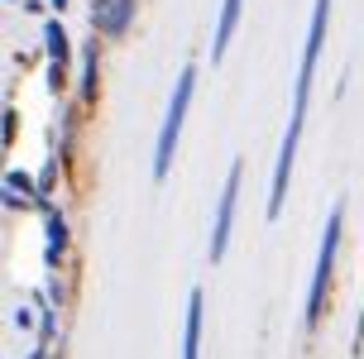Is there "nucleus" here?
Segmentation results:
<instances>
[{
    "label": "nucleus",
    "instance_id": "9d476101",
    "mask_svg": "<svg viewBox=\"0 0 364 359\" xmlns=\"http://www.w3.org/2000/svg\"><path fill=\"white\" fill-rule=\"evenodd\" d=\"M5 187H10V206H19V197L24 201H38V206H48V201L38 197V187H34V178H29V173H15V168H10V173H5Z\"/></svg>",
    "mask_w": 364,
    "mask_h": 359
},
{
    "label": "nucleus",
    "instance_id": "f03ea898",
    "mask_svg": "<svg viewBox=\"0 0 364 359\" xmlns=\"http://www.w3.org/2000/svg\"><path fill=\"white\" fill-rule=\"evenodd\" d=\"M341 230H346V201H336V206H331L326 230H321V250H316V269H311V287H307V311H302L307 331H316L321 316H326L331 273H336V254H341Z\"/></svg>",
    "mask_w": 364,
    "mask_h": 359
},
{
    "label": "nucleus",
    "instance_id": "9b49d317",
    "mask_svg": "<svg viewBox=\"0 0 364 359\" xmlns=\"http://www.w3.org/2000/svg\"><path fill=\"white\" fill-rule=\"evenodd\" d=\"M63 250H68V220L58 211H48V264H58Z\"/></svg>",
    "mask_w": 364,
    "mask_h": 359
},
{
    "label": "nucleus",
    "instance_id": "6e6552de",
    "mask_svg": "<svg viewBox=\"0 0 364 359\" xmlns=\"http://www.w3.org/2000/svg\"><path fill=\"white\" fill-rule=\"evenodd\" d=\"M96 77H101V48L91 43L82 53V77H77V106L82 110H91V101H96Z\"/></svg>",
    "mask_w": 364,
    "mask_h": 359
},
{
    "label": "nucleus",
    "instance_id": "f8f14e48",
    "mask_svg": "<svg viewBox=\"0 0 364 359\" xmlns=\"http://www.w3.org/2000/svg\"><path fill=\"white\" fill-rule=\"evenodd\" d=\"M68 82V63H48V91H63Z\"/></svg>",
    "mask_w": 364,
    "mask_h": 359
},
{
    "label": "nucleus",
    "instance_id": "7ed1b4c3",
    "mask_svg": "<svg viewBox=\"0 0 364 359\" xmlns=\"http://www.w3.org/2000/svg\"><path fill=\"white\" fill-rule=\"evenodd\" d=\"M192 96H197V63H187L178 72V87L168 96L164 110V129H159V144H154V182H164L173 173V154H178L182 125H187V110H192Z\"/></svg>",
    "mask_w": 364,
    "mask_h": 359
},
{
    "label": "nucleus",
    "instance_id": "ddd939ff",
    "mask_svg": "<svg viewBox=\"0 0 364 359\" xmlns=\"http://www.w3.org/2000/svg\"><path fill=\"white\" fill-rule=\"evenodd\" d=\"M48 5H53V10H68V0H48Z\"/></svg>",
    "mask_w": 364,
    "mask_h": 359
},
{
    "label": "nucleus",
    "instance_id": "1a4fd4ad",
    "mask_svg": "<svg viewBox=\"0 0 364 359\" xmlns=\"http://www.w3.org/2000/svg\"><path fill=\"white\" fill-rule=\"evenodd\" d=\"M43 53H48V63H68V58H73V43H68L63 19H48V24H43Z\"/></svg>",
    "mask_w": 364,
    "mask_h": 359
},
{
    "label": "nucleus",
    "instance_id": "20e7f679",
    "mask_svg": "<svg viewBox=\"0 0 364 359\" xmlns=\"http://www.w3.org/2000/svg\"><path fill=\"white\" fill-rule=\"evenodd\" d=\"M240 187H245V159L230 163V173H225V187H220L216 220H211V245H206V259H211V264H220V259H225V250H230V230H235Z\"/></svg>",
    "mask_w": 364,
    "mask_h": 359
},
{
    "label": "nucleus",
    "instance_id": "f257e3e1",
    "mask_svg": "<svg viewBox=\"0 0 364 359\" xmlns=\"http://www.w3.org/2000/svg\"><path fill=\"white\" fill-rule=\"evenodd\" d=\"M326 24H331V0H311V24H307V43H302V63H297V87H292V115L278 144V163H273V187H269V220L283 215L288 201V182H292V163H297V144H302V125H307V101H311V82H316V63H321V43H326Z\"/></svg>",
    "mask_w": 364,
    "mask_h": 359
},
{
    "label": "nucleus",
    "instance_id": "39448f33",
    "mask_svg": "<svg viewBox=\"0 0 364 359\" xmlns=\"http://www.w3.org/2000/svg\"><path fill=\"white\" fill-rule=\"evenodd\" d=\"M139 0H91V29L96 38H125L134 24Z\"/></svg>",
    "mask_w": 364,
    "mask_h": 359
},
{
    "label": "nucleus",
    "instance_id": "0eeeda50",
    "mask_svg": "<svg viewBox=\"0 0 364 359\" xmlns=\"http://www.w3.org/2000/svg\"><path fill=\"white\" fill-rule=\"evenodd\" d=\"M240 15H245V0H220V19H216V38H211V58H225V48H230V38H235L240 29Z\"/></svg>",
    "mask_w": 364,
    "mask_h": 359
},
{
    "label": "nucleus",
    "instance_id": "423d86ee",
    "mask_svg": "<svg viewBox=\"0 0 364 359\" xmlns=\"http://www.w3.org/2000/svg\"><path fill=\"white\" fill-rule=\"evenodd\" d=\"M201 321H206V292H187V321H182V359H201Z\"/></svg>",
    "mask_w": 364,
    "mask_h": 359
}]
</instances>
